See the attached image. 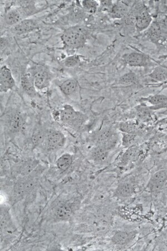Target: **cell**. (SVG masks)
<instances>
[{"mask_svg": "<svg viewBox=\"0 0 167 251\" xmlns=\"http://www.w3.org/2000/svg\"><path fill=\"white\" fill-rule=\"evenodd\" d=\"M53 117L56 121L60 122L67 126L73 128H79L85 121V116L69 105H66L62 108L53 112Z\"/></svg>", "mask_w": 167, "mask_h": 251, "instance_id": "cell-1", "label": "cell"}, {"mask_svg": "<svg viewBox=\"0 0 167 251\" xmlns=\"http://www.w3.org/2000/svg\"><path fill=\"white\" fill-rule=\"evenodd\" d=\"M62 40L67 49L77 50L84 46L87 40V34L81 26H73L64 31Z\"/></svg>", "mask_w": 167, "mask_h": 251, "instance_id": "cell-2", "label": "cell"}, {"mask_svg": "<svg viewBox=\"0 0 167 251\" xmlns=\"http://www.w3.org/2000/svg\"><path fill=\"white\" fill-rule=\"evenodd\" d=\"M66 138L63 133L55 129H49L45 131L43 144L48 151L58 150L65 145Z\"/></svg>", "mask_w": 167, "mask_h": 251, "instance_id": "cell-3", "label": "cell"}, {"mask_svg": "<svg viewBox=\"0 0 167 251\" xmlns=\"http://www.w3.org/2000/svg\"><path fill=\"white\" fill-rule=\"evenodd\" d=\"M117 140V137L113 129L105 127L94 134L92 141L95 146H105L111 150L116 144Z\"/></svg>", "mask_w": 167, "mask_h": 251, "instance_id": "cell-4", "label": "cell"}, {"mask_svg": "<svg viewBox=\"0 0 167 251\" xmlns=\"http://www.w3.org/2000/svg\"><path fill=\"white\" fill-rule=\"evenodd\" d=\"M33 72L34 84L37 90L46 89L50 85L52 75L47 68L37 67Z\"/></svg>", "mask_w": 167, "mask_h": 251, "instance_id": "cell-5", "label": "cell"}, {"mask_svg": "<svg viewBox=\"0 0 167 251\" xmlns=\"http://www.w3.org/2000/svg\"><path fill=\"white\" fill-rule=\"evenodd\" d=\"M167 182V171L159 170L151 175L147 182L146 189L151 193L159 192L165 188Z\"/></svg>", "mask_w": 167, "mask_h": 251, "instance_id": "cell-6", "label": "cell"}, {"mask_svg": "<svg viewBox=\"0 0 167 251\" xmlns=\"http://www.w3.org/2000/svg\"><path fill=\"white\" fill-rule=\"evenodd\" d=\"M35 182L29 178H25L19 180L15 185L13 197L15 201H18L33 191Z\"/></svg>", "mask_w": 167, "mask_h": 251, "instance_id": "cell-7", "label": "cell"}, {"mask_svg": "<svg viewBox=\"0 0 167 251\" xmlns=\"http://www.w3.org/2000/svg\"><path fill=\"white\" fill-rule=\"evenodd\" d=\"M59 89L66 96L73 99H78L80 96V86L77 80L69 78L63 81L59 85Z\"/></svg>", "mask_w": 167, "mask_h": 251, "instance_id": "cell-8", "label": "cell"}, {"mask_svg": "<svg viewBox=\"0 0 167 251\" xmlns=\"http://www.w3.org/2000/svg\"><path fill=\"white\" fill-rule=\"evenodd\" d=\"M16 86L12 72L6 66L1 67L0 69V91L7 92L12 90Z\"/></svg>", "mask_w": 167, "mask_h": 251, "instance_id": "cell-9", "label": "cell"}, {"mask_svg": "<svg viewBox=\"0 0 167 251\" xmlns=\"http://www.w3.org/2000/svg\"><path fill=\"white\" fill-rule=\"evenodd\" d=\"M124 62L132 67H145L149 62V58L146 55L138 52H132L124 54Z\"/></svg>", "mask_w": 167, "mask_h": 251, "instance_id": "cell-10", "label": "cell"}, {"mask_svg": "<svg viewBox=\"0 0 167 251\" xmlns=\"http://www.w3.org/2000/svg\"><path fill=\"white\" fill-rule=\"evenodd\" d=\"M152 21L149 10L144 6L135 15V28L138 32H141L150 27Z\"/></svg>", "mask_w": 167, "mask_h": 251, "instance_id": "cell-11", "label": "cell"}, {"mask_svg": "<svg viewBox=\"0 0 167 251\" xmlns=\"http://www.w3.org/2000/svg\"><path fill=\"white\" fill-rule=\"evenodd\" d=\"M149 34L151 40L159 43L167 39V28L163 21L156 22L151 26Z\"/></svg>", "mask_w": 167, "mask_h": 251, "instance_id": "cell-12", "label": "cell"}, {"mask_svg": "<svg viewBox=\"0 0 167 251\" xmlns=\"http://www.w3.org/2000/svg\"><path fill=\"white\" fill-rule=\"evenodd\" d=\"M33 70H30L22 76L21 86L24 92L31 97L36 95V89L34 84L33 73Z\"/></svg>", "mask_w": 167, "mask_h": 251, "instance_id": "cell-13", "label": "cell"}, {"mask_svg": "<svg viewBox=\"0 0 167 251\" xmlns=\"http://www.w3.org/2000/svg\"><path fill=\"white\" fill-rule=\"evenodd\" d=\"M136 234V231H117L113 235L112 242L117 246H125L134 240Z\"/></svg>", "mask_w": 167, "mask_h": 251, "instance_id": "cell-14", "label": "cell"}, {"mask_svg": "<svg viewBox=\"0 0 167 251\" xmlns=\"http://www.w3.org/2000/svg\"><path fill=\"white\" fill-rule=\"evenodd\" d=\"M38 28L37 22L33 19H25L13 26V33L21 36L34 31Z\"/></svg>", "mask_w": 167, "mask_h": 251, "instance_id": "cell-15", "label": "cell"}, {"mask_svg": "<svg viewBox=\"0 0 167 251\" xmlns=\"http://www.w3.org/2000/svg\"><path fill=\"white\" fill-rule=\"evenodd\" d=\"M73 212V209L69 204H61L55 209L53 217L56 222L67 221L71 217Z\"/></svg>", "mask_w": 167, "mask_h": 251, "instance_id": "cell-16", "label": "cell"}, {"mask_svg": "<svg viewBox=\"0 0 167 251\" xmlns=\"http://www.w3.org/2000/svg\"><path fill=\"white\" fill-rule=\"evenodd\" d=\"M130 11V6L125 1H117L113 3L112 8L110 11V15L113 18H123L127 16Z\"/></svg>", "mask_w": 167, "mask_h": 251, "instance_id": "cell-17", "label": "cell"}, {"mask_svg": "<svg viewBox=\"0 0 167 251\" xmlns=\"http://www.w3.org/2000/svg\"><path fill=\"white\" fill-rule=\"evenodd\" d=\"M135 192V189L134 185L130 182H123L119 184L116 189L114 196L118 198L124 199L130 197Z\"/></svg>", "mask_w": 167, "mask_h": 251, "instance_id": "cell-18", "label": "cell"}, {"mask_svg": "<svg viewBox=\"0 0 167 251\" xmlns=\"http://www.w3.org/2000/svg\"><path fill=\"white\" fill-rule=\"evenodd\" d=\"M151 105V109H159L167 108V97L163 94H154L142 99Z\"/></svg>", "mask_w": 167, "mask_h": 251, "instance_id": "cell-19", "label": "cell"}, {"mask_svg": "<svg viewBox=\"0 0 167 251\" xmlns=\"http://www.w3.org/2000/svg\"><path fill=\"white\" fill-rule=\"evenodd\" d=\"M110 149L105 146H95L90 153L91 158L98 163L104 162L108 157Z\"/></svg>", "mask_w": 167, "mask_h": 251, "instance_id": "cell-20", "label": "cell"}, {"mask_svg": "<svg viewBox=\"0 0 167 251\" xmlns=\"http://www.w3.org/2000/svg\"><path fill=\"white\" fill-rule=\"evenodd\" d=\"M25 122L23 118L18 113H15L8 121V127L11 133H17L23 130Z\"/></svg>", "mask_w": 167, "mask_h": 251, "instance_id": "cell-21", "label": "cell"}, {"mask_svg": "<svg viewBox=\"0 0 167 251\" xmlns=\"http://www.w3.org/2000/svg\"><path fill=\"white\" fill-rule=\"evenodd\" d=\"M9 210L7 208L3 207L1 211V229L6 232L10 231L12 233L14 231V227L11 220Z\"/></svg>", "mask_w": 167, "mask_h": 251, "instance_id": "cell-22", "label": "cell"}, {"mask_svg": "<svg viewBox=\"0 0 167 251\" xmlns=\"http://www.w3.org/2000/svg\"><path fill=\"white\" fill-rule=\"evenodd\" d=\"M38 163H39V161L35 159L26 160V161L21 163L20 168H19V173L23 177L29 176L35 169Z\"/></svg>", "mask_w": 167, "mask_h": 251, "instance_id": "cell-23", "label": "cell"}, {"mask_svg": "<svg viewBox=\"0 0 167 251\" xmlns=\"http://www.w3.org/2000/svg\"><path fill=\"white\" fill-rule=\"evenodd\" d=\"M5 21L7 25L15 26L23 20L22 15L20 11L17 9H11L7 13L5 16Z\"/></svg>", "mask_w": 167, "mask_h": 251, "instance_id": "cell-24", "label": "cell"}, {"mask_svg": "<svg viewBox=\"0 0 167 251\" xmlns=\"http://www.w3.org/2000/svg\"><path fill=\"white\" fill-rule=\"evenodd\" d=\"M73 162V156L69 153H66L61 155L57 160L56 164L59 170L65 172L69 168Z\"/></svg>", "mask_w": 167, "mask_h": 251, "instance_id": "cell-25", "label": "cell"}, {"mask_svg": "<svg viewBox=\"0 0 167 251\" xmlns=\"http://www.w3.org/2000/svg\"><path fill=\"white\" fill-rule=\"evenodd\" d=\"M138 82V78L134 72H130L121 76L118 81V85L123 87H130Z\"/></svg>", "mask_w": 167, "mask_h": 251, "instance_id": "cell-26", "label": "cell"}, {"mask_svg": "<svg viewBox=\"0 0 167 251\" xmlns=\"http://www.w3.org/2000/svg\"><path fill=\"white\" fill-rule=\"evenodd\" d=\"M150 77L159 82L167 81V68L163 67L155 68L149 75Z\"/></svg>", "mask_w": 167, "mask_h": 251, "instance_id": "cell-27", "label": "cell"}, {"mask_svg": "<svg viewBox=\"0 0 167 251\" xmlns=\"http://www.w3.org/2000/svg\"><path fill=\"white\" fill-rule=\"evenodd\" d=\"M119 130L122 133H130V134H136L138 130V126L131 122H124L118 125Z\"/></svg>", "mask_w": 167, "mask_h": 251, "instance_id": "cell-28", "label": "cell"}, {"mask_svg": "<svg viewBox=\"0 0 167 251\" xmlns=\"http://www.w3.org/2000/svg\"><path fill=\"white\" fill-rule=\"evenodd\" d=\"M83 9L86 11L87 13L94 14L96 12L100 3L96 1H83L81 2Z\"/></svg>", "mask_w": 167, "mask_h": 251, "instance_id": "cell-29", "label": "cell"}, {"mask_svg": "<svg viewBox=\"0 0 167 251\" xmlns=\"http://www.w3.org/2000/svg\"><path fill=\"white\" fill-rule=\"evenodd\" d=\"M121 143L125 147H131L135 142L136 134H130V133H122Z\"/></svg>", "mask_w": 167, "mask_h": 251, "instance_id": "cell-30", "label": "cell"}, {"mask_svg": "<svg viewBox=\"0 0 167 251\" xmlns=\"http://www.w3.org/2000/svg\"><path fill=\"white\" fill-rule=\"evenodd\" d=\"M81 56L73 54L67 57L64 61V65L67 68H74L77 66L81 62Z\"/></svg>", "mask_w": 167, "mask_h": 251, "instance_id": "cell-31", "label": "cell"}, {"mask_svg": "<svg viewBox=\"0 0 167 251\" xmlns=\"http://www.w3.org/2000/svg\"><path fill=\"white\" fill-rule=\"evenodd\" d=\"M134 149L132 147H130L125 153L122 156L121 160L120 162L121 165H126L129 161H131L133 157H134Z\"/></svg>", "mask_w": 167, "mask_h": 251, "instance_id": "cell-32", "label": "cell"}, {"mask_svg": "<svg viewBox=\"0 0 167 251\" xmlns=\"http://www.w3.org/2000/svg\"><path fill=\"white\" fill-rule=\"evenodd\" d=\"M162 21L163 22V23H164V24L166 26V28H167V16H166Z\"/></svg>", "mask_w": 167, "mask_h": 251, "instance_id": "cell-33", "label": "cell"}, {"mask_svg": "<svg viewBox=\"0 0 167 251\" xmlns=\"http://www.w3.org/2000/svg\"><path fill=\"white\" fill-rule=\"evenodd\" d=\"M166 240L167 241V234H166Z\"/></svg>", "mask_w": 167, "mask_h": 251, "instance_id": "cell-34", "label": "cell"}]
</instances>
